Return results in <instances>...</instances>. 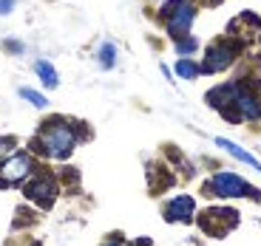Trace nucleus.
Segmentation results:
<instances>
[{"mask_svg": "<svg viewBox=\"0 0 261 246\" xmlns=\"http://www.w3.org/2000/svg\"><path fill=\"white\" fill-rule=\"evenodd\" d=\"M17 94H20V99H26V102H32L34 108H46V105H48V99L43 97L40 91H34V88H17Z\"/></svg>", "mask_w": 261, "mask_h": 246, "instance_id": "ddd939ff", "label": "nucleus"}, {"mask_svg": "<svg viewBox=\"0 0 261 246\" xmlns=\"http://www.w3.org/2000/svg\"><path fill=\"white\" fill-rule=\"evenodd\" d=\"M162 20H165V28H168V34L173 40L185 37L196 20L193 0H168V3H162Z\"/></svg>", "mask_w": 261, "mask_h": 246, "instance_id": "7ed1b4c3", "label": "nucleus"}, {"mask_svg": "<svg viewBox=\"0 0 261 246\" xmlns=\"http://www.w3.org/2000/svg\"><path fill=\"white\" fill-rule=\"evenodd\" d=\"M233 108H236V113H239V119H250V122L261 119V102H258V97H255L247 85H242V82H236Z\"/></svg>", "mask_w": 261, "mask_h": 246, "instance_id": "0eeeda50", "label": "nucleus"}, {"mask_svg": "<svg viewBox=\"0 0 261 246\" xmlns=\"http://www.w3.org/2000/svg\"><path fill=\"white\" fill-rule=\"evenodd\" d=\"M134 246H153V243H150L148 238H139V240H137V243H134Z\"/></svg>", "mask_w": 261, "mask_h": 246, "instance_id": "6ab92c4d", "label": "nucleus"}, {"mask_svg": "<svg viewBox=\"0 0 261 246\" xmlns=\"http://www.w3.org/2000/svg\"><path fill=\"white\" fill-rule=\"evenodd\" d=\"M196 215V201L193 195H173V198L165 204V221L170 224H190Z\"/></svg>", "mask_w": 261, "mask_h": 246, "instance_id": "6e6552de", "label": "nucleus"}, {"mask_svg": "<svg viewBox=\"0 0 261 246\" xmlns=\"http://www.w3.org/2000/svg\"><path fill=\"white\" fill-rule=\"evenodd\" d=\"M12 147H14V139H12V136H3V139H0V159L12 156Z\"/></svg>", "mask_w": 261, "mask_h": 246, "instance_id": "2eb2a0df", "label": "nucleus"}, {"mask_svg": "<svg viewBox=\"0 0 261 246\" xmlns=\"http://www.w3.org/2000/svg\"><path fill=\"white\" fill-rule=\"evenodd\" d=\"M14 6H17V0H0V17L12 14V12H14Z\"/></svg>", "mask_w": 261, "mask_h": 246, "instance_id": "f3484780", "label": "nucleus"}, {"mask_svg": "<svg viewBox=\"0 0 261 246\" xmlns=\"http://www.w3.org/2000/svg\"><path fill=\"white\" fill-rule=\"evenodd\" d=\"M3 48H6V51H12V54H23V51H26V46H23V43H17V40H6V43H3Z\"/></svg>", "mask_w": 261, "mask_h": 246, "instance_id": "dca6fc26", "label": "nucleus"}, {"mask_svg": "<svg viewBox=\"0 0 261 246\" xmlns=\"http://www.w3.org/2000/svg\"><path fill=\"white\" fill-rule=\"evenodd\" d=\"M204 193L216 195V198H255V201L261 198L258 190L250 187L242 175L230 173V170H222V173L210 175L207 184H204Z\"/></svg>", "mask_w": 261, "mask_h": 246, "instance_id": "f03ea898", "label": "nucleus"}, {"mask_svg": "<svg viewBox=\"0 0 261 246\" xmlns=\"http://www.w3.org/2000/svg\"><path fill=\"white\" fill-rule=\"evenodd\" d=\"M23 193H26V198H29V201H34L37 207L48 209V207L54 204V201H57L60 187H57V181H54V175L34 173L32 178H29V181L23 184Z\"/></svg>", "mask_w": 261, "mask_h": 246, "instance_id": "423d86ee", "label": "nucleus"}, {"mask_svg": "<svg viewBox=\"0 0 261 246\" xmlns=\"http://www.w3.org/2000/svg\"><path fill=\"white\" fill-rule=\"evenodd\" d=\"M102 246H125V240H122V238H119V235H111V238L105 240V243H102Z\"/></svg>", "mask_w": 261, "mask_h": 246, "instance_id": "a211bd4d", "label": "nucleus"}, {"mask_svg": "<svg viewBox=\"0 0 261 246\" xmlns=\"http://www.w3.org/2000/svg\"><path fill=\"white\" fill-rule=\"evenodd\" d=\"M77 142H80V136H77V130H74L71 122H65V119H48V122H43L37 139H34V150L40 156H46V159L65 162L74 153Z\"/></svg>", "mask_w": 261, "mask_h": 246, "instance_id": "f257e3e1", "label": "nucleus"}, {"mask_svg": "<svg viewBox=\"0 0 261 246\" xmlns=\"http://www.w3.org/2000/svg\"><path fill=\"white\" fill-rule=\"evenodd\" d=\"M34 175V156L32 153H12L0 162V187H17Z\"/></svg>", "mask_w": 261, "mask_h": 246, "instance_id": "20e7f679", "label": "nucleus"}, {"mask_svg": "<svg viewBox=\"0 0 261 246\" xmlns=\"http://www.w3.org/2000/svg\"><path fill=\"white\" fill-rule=\"evenodd\" d=\"M97 63H99V68H105V71H111L114 65H117V46H114L111 40H105L102 46L97 48Z\"/></svg>", "mask_w": 261, "mask_h": 246, "instance_id": "9b49d317", "label": "nucleus"}, {"mask_svg": "<svg viewBox=\"0 0 261 246\" xmlns=\"http://www.w3.org/2000/svg\"><path fill=\"white\" fill-rule=\"evenodd\" d=\"M199 74H202V65L193 63L190 57H179V63H176V77H182V79H199Z\"/></svg>", "mask_w": 261, "mask_h": 246, "instance_id": "f8f14e48", "label": "nucleus"}, {"mask_svg": "<svg viewBox=\"0 0 261 246\" xmlns=\"http://www.w3.org/2000/svg\"><path fill=\"white\" fill-rule=\"evenodd\" d=\"M34 74L40 77V82L46 85V88H57L60 85V74L48 59H34Z\"/></svg>", "mask_w": 261, "mask_h": 246, "instance_id": "9d476101", "label": "nucleus"}, {"mask_svg": "<svg viewBox=\"0 0 261 246\" xmlns=\"http://www.w3.org/2000/svg\"><path fill=\"white\" fill-rule=\"evenodd\" d=\"M213 142H216V147H222L224 153H230V156H233L236 162H242V164H247V167H253V170H258V173H261V162L255 159L253 153H247V150H244L242 144L230 142V139H224V136H216Z\"/></svg>", "mask_w": 261, "mask_h": 246, "instance_id": "1a4fd4ad", "label": "nucleus"}, {"mask_svg": "<svg viewBox=\"0 0 261 246\" xmlns=\"http://www.w3.org/2000/svg\"><path fill=\"white\" fill-rule=\"evenodd\" d=\"M239 57V46H236L233 40H216L213 46H207L204 51V59H202V74H219L224 68L236 63Z\"/></svg>", "mask_w": 261, "mask_h": 246, "instance_id": "39448f33", "label": "nucleus"}, {"mask_svg": "<svg viewBox=\"0 0 261 246\" xmlns=\"http://www.w3.org/2000/svg\"><path fill=\"white\" fill-rule=\"evenodd\" d=\"M196 48H199V40L190 37V34H185V37L176 40V54H179V57H190Z\"/></svg>", "mask_w": 261, "mask_h": 246, "instance_id": "4468645a", "label": "nucleus"}]
</instances>
